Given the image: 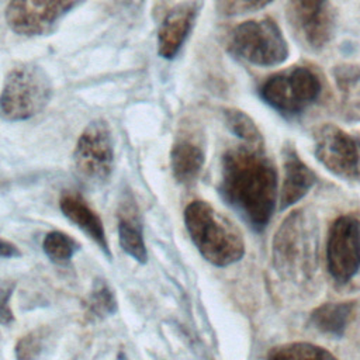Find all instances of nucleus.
Wrapping results in <instances>:
<instances>
[{
  "instance_id": "1",
  "label": "nucleus",
  "mask_w": 360,
  "mask_h": 360,
  "mask_svg": "<svg viewBox=\"0 0 360 360\" xmlns=\"http://www.w3.org/2000/svg\"><path fill=\"white\" fill-rule=\"evenodd\" d=\"M219 193L256 232H262L278 204V176L263 145L242 142L221 160Z\"/></svg>"
},
{
  "instance_id": "2",
  "label": "nucleus",
  "mask_w": 360,
  "mask_h": 360,
  "mask_svg": "<svg viewBox=\"0 0 360 360\" xmlns=\"http://www.w3.org/2000/svg\"><path fill=\"white\" fill-rule=\"evenodd\" d=\"M318 222L307 210H294L277 228L271 245L274 270L287 281L304 283L318 264Z\"/></svg>"
},
{
  "instance_id": "3",
  "label": "nucleus",
  "mask_w": 360,
  "mask_h": 360,
  "mask_svg": "<svg viewBox=\"0 0 360 360\" xmlns=\"http://www.w3.org/2000/svg\"><path fill=\"white\" fill-rule=\"evenodd\" d=\"M186 229L200 255L217 267L239 262L245 255L240 231L207 201H191L184 210Z\"/></svg>"
},
{
  "instance_id": "4",
  "label": "nucleus",
  "mask_w": 360,
  "mask_h": 360,
  "mask_svg": "<svg viewBox=\"0 0 360 360\" xmlns=\"http://www.w3.org/2000/svg\"><path fill=\"white\" fill-rule=\"evenodd\" d=\"M52 96L45 70L34 63H21L6 76L0 93V115L7 121H25L39 114Z\"/></svg>"
},
{
  "instance_id": "5",
  "label": "nucleus",
  "mask_w": 360,
  "mask_h": 360,
  "mask_svg": "<svg viewBox=\"0 0 360 360\" xmlns=\"http://www.w3.org/2000/svg\"><path fill=\"white\" fill-rule=\"evenodd\" d=\"M228 51L255 66L281 65L290 55L288 42L271 17L238 24L226 38Z\"/></svg>"
},
{
  "instance_id": "6",
  "label": "nucleus",
  "mask_w": 360,
  "mask_h": 360,
  "mask_svg": "<svg viewBox=\"0 0 360 360\" xmlns=\"http://www.w3.org/2000/svg\"><path fill=\"white\" fill-rule=\"evenodd\" d=\"M322 93L319 76L308 66H290L269 76L259 87L260 98L284 117H295Z\"/></svg>"
},
{
  "instance_id": "7",
  "label": "nucleus",
  "mask_w": 360,
  "mask_h": 360,
  "mask_svg": "<svg viewBox=\"0 0 360 360\" xmlns=\"http://www.w3.org/2000/svg\"><path fill=\"white\" fill-rule=\"evenodd\" d=\"M75 170L87 187L108 181L114 166V142L108 124L94 120L83 129L73 153Z\"/></svg>"
},
{
  "instance_id": "8",
  "label": "nucleus",
  "mask_w": 360,
  "mask_h": 360,
  "mask_svg": "<svg viewBox=\"0 0 360 360\" xmlns=\"http://www.w3.org/2000/svg\"><path fill=\"white\" fill-rule=\"evenodd\" d=\"M314 153L332 174L360 181V139L333 124H323L314 134Z\"/></svg>"
},
{
  "instance_id": "9",
  "label": "nucleus",
  "mask_w": 360,
  "mask_h": 360,
  "mask_svg": "<svg viewBox=\"0 0 360 360\" xmlns=\"http://www.w3.org/2000/svg\"><path fill=\"white\" fill-rule=\"evenodd\" d=\"M326 266L339 284L349 283L360 270V222L353 215L338 217L328 232Z\"/></svg>"
},
{
  "instance_id": "10",
  "label": "nucleus",
  "mask_w": 360,
  "mask_h": 360,
  "mask_svg": "<svg viewBox=\"0 0 360 360\" xmlns=\"http://www.w3.org/2000/svg\"><path fill=\"white\" fill-rule=\"evenodd\" d=\"M84 0H10L6 8L7 25L20 35H45Z\"/></svg>"
},
{
  "instance_id": "11",
  "label": "nucleus",
  "mask_w": 360,
  "mask_h": 360,
  "mask_svg": "<svg viewBox=\"0 0 360 360\" xmlns=\"http://www.w3.org/2000/svg\"><path fill=\"white\" fill-rule=\"evenodd\" d=\"M287 20L297 39L311 51L322 49L333 35V14L326 4L305 6L288 0Z\"/></svg>"
},
{
  "instance_id": "12",
  "label": "nucleus",
  "mask_w": 360,
  "mask_h": 360,
  "mask_svg": "<svg viewBox=\"0 0 360 360\" xmlns=\"http://www.w3.org/2000/svg\"><path fill=\"white\" fill-rule=\"evenodd\" d=\"M316 181L315 173L301 160L292 143L283 146V181L278 190V208L298 202Z\"/></svg>"
},
{
  "instance_id": "13",
  "label": "nucleus",
  "mask_w": 360,
  "mask_h": 360,
  "mask_svg": "<svg viewBox=\"0 0 360 360\" xmlns=\"http://www.w3.org/2000/svg\"><path fill=\"white\" fill-rule=\"evenodd\" d=\"M194 3H180L165 17L158 32V53L165 59H173L181 49L195 18Z\"/></svg>"
},
{
  "instance_id": "14",
  "label": "nucleus",
  "mask_w": 360,
  "mask_h": 360,
  "mask_svg": "<svg viewBox=\"0 0 360 360\" xmlns=\"http://www.w3.org/2000/svg\"><path fill=\"white\" fill-rule=\"evenodd\" d=\"M59 207L63 212V215L73 222L79 229H82L89 238H91L98 248L108 256L111 257L110 253V246L107 242L105 231L103 226V222L97 212H94L86 201L79 195L73 193H65L60 197Z\"/></svg>"
},
{
  "instance_id": "15",
  "label": "nucleus",
  "mask_w": 360,
  "mask_h": 360,
  "mask_svg": "<svg viewBox=\"0 0 360 360\" xmlns=\"http://www.w3.org/2000/svg\"><path fill=\"white\" fill-rule=\"evenodd\" d=\"M202 146L186 135H179L170 152V165L174 179L181 184L193 183L204 166Z\"/></svg>"
},
{
  "instance_id": "16",
  "label": "nucleus",
  "mask_w": 360,
  "mask_h": 360,
  "mask_svg": "<svg viewBox=\"0 0 360 360\" xmlns=\"http://www.w3.org/2000/svg\"><path fill=\"white\" fill-rule=\"evenodd\" d=\"M354 302H325L316 307L311 315L309 321L319 332L330 336H343L349 322L353 318Z\"/></svg>"
},
{
  "instance_id": "17",
  "label": "nucleus",
  "mask_w": 360,
  "mask_h": 360,
  "mask_svg": "<svg viewBox=\"0 0 360 360\" xmlns=\"http://www.w3.org/2000/svg\"><path fill=\"white\" fill-rule=\"evenodd\" d=\"M118 238L122 250L139 263H146L148 250L142 236V226L135 215H121L118 222Z\"/></svg>"
},
{
  "instance_id": "18",
  "label": "nucleus",
  "mask_w": 360,
  "mask_h": 360,
  "mask_svg": "<svg viewBox=\"0 0 360 360\" xmlns=\"http://www.w3.org/2000/svg\"><path fill=\"white\" fill-rule=\"evenodd\" d=\"M224 118L229 131L242 142L250 145H263V138L259 128L246 112L238 108H226L224 110Z\"/></svg>"
},
{
  "instance_id": "19",
  "label": "nucleus",
  "mask_w": 360,
  "mask_h": 360,
  "mask_svg": "<svg viewBox=\"0 0 360 360\" xmlns=\"http://www.w3.org/2000/svg\"><path fill=\"white\" fill-rule=\"evenodd\" d=\"M267 359H333L329 350L322 346L312 345L308 342H291L280 346L271 347L267 354Z\"/></svg>"
},
{
  "instance_id": "20",
  "label": "nucleus",
  "mask_w": 360,
  "mask_h": 360,
  "mask_svg": "<svg viewBox=\"0 0 360 360\" xmlns=\"http://www.w3.org/2000/svg\"><path fill=\"white\" fill-rule=\"evenodd\" d=\"M45 255L56 264L68 263L75 252L79 249V243L68 233L60 231L49 232L42 243Z\"/></svg>"
},
{
  "instance_id": "21",
  "label": "nucleus",
  "mask_w": 360,
  "mask_h": 360,
  "mask_svg": "<svg viewBox=\"0 0 360 360\" xmlns=\"http://www.w3.org/2000/svg\"><path fill=\"white\" fill-rule=\"evenodd\" d=\"M89 308L93 314L100 316L111 315L117 311V301L112 291L103 281H98L94 285V290L89 298Z\"/></svg>"
},
{
  "instance_id": "22",
  "label": "nucleus",
  "mask_w": 360,
  "mask_h": 360,
  "mask_svg": "<svg viewBox=\"0 0 360 360\" xmlns=\"http://www.w3.org/2000/svg\"><path fill=\"white\" fill-rule=\"evenodd\" d=\"M217 8L225 15H236L257 11L273 0H215Z\"/></svg>"
},
{
  "instance_id": "23",
  "label": "nucleus",
  "mask_w": 360,
  "mask_h": 360,
  "mask_svg": "<svg viewBox=\"0 0 360 360\" xmlns=\"http://www.w3.org/2000/svg\"><path fill=\"white\" fill-rule=\"evenodd\" d=\"M14 290L13 283H1L0 284V323L1 325H8L13 322L14 316L10 308V298Z\"/></svg>"
},
{
  "instance_id": "24",
  "label": "nucleus",
  "mask_w": 360,
  "mask_h": 360,
  "mask_svg": "<svg viewBox=\"0 0 360 360\" xmlns=\"http://www.w3.org/2000/svg\"><path fill=\"white\" fill-rule=\"evenodd\" d=\"M38 350H39V338L35 336L34 333L24 336L15 347L17 357H20V359L34 357L38 353Z\"/></svg>"
},
{
  "instance_id": "25",
  "label": "nucleus",
  "mask_w": 360,
  "mask_h": 360,
  "mask_svg": "<svg viewBox=\"0 0 360 360\" xmlns=\"http://www.w3.org/2000/svg\"><path fill=\"white\" fill-rule=\"evenodd\" d=\"M15 256H20L18 249L10 242L0 240V257L7 259V257H15Z\"/></svg>"
},
{
  "instance_id": "26",
  "label": "nucleus",
  "mask_w": 360,
  "mask_h": 360,
  "mask_svg": "<svg viewBox=\"0 0 360 360\" xmlns=\"http://www.w3.org/2000/svg\"><path fill=\"white\" fill-rule=\"evenodd\" d=\"M301 4H305V6H322V4H326V0H295Z\"/></svg>"
}]
</instances>
